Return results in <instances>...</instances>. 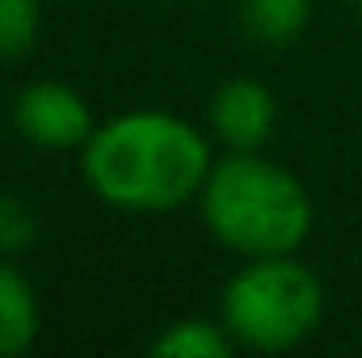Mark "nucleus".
<instances>
[{"label": "nucleus", "mask_w": 362, "mask_h": 358, "mask_svg": "<svg viewBox=\"0 0 362 358\" xmlns=\"http://www.w3.org/2000/svg\"><path fill=\"white\" fill-rule=\"evenodd\" d=\"M215 156L206 135L169 110H127L81 148L89 190L118 211H173L202 194Z\"/></svg>", "instance_id": "f257e3e1"}, {"label": "nucleus", "mask_w": 362, "mask_h": 358, "mask_svg": "<svg viewBox=\"0 0 362 358\" xmlns=\"http://www.w3.org/2000/svg\"><path fill=\"white\" fill-rule=\"evenodd\" d=\"M206 232L240 258L295 253L316 224L308 185L257 152H228L211 165L198 194Z\"/></svg>", "instance_id": "f03ea898"}, {"label": "nucleus", "mask_w": 362, "mask_h": 358, "mask_svg": "<svg viewBox=\"0 0 362 358\" xmlns=\"http://www.w3.org/2000/svg\"><path fill=\"white\" fill-rule=\"evenodd\" d=\"M325 316V287L295 253L249 258L219 295V321L249 350H291L316 333Z\"/></svg>", "instance_id": "7ed1b4c3"}, {"label": "nucleus", "mask_w": 362, "mask_h": 358, "mask_svg": "<svg viewBox=\"0 0 362 358\" xmlns=\"http://www.w3.org/2000/svg\"><path fill=\"white\" fill-rule=\"evenodd\" d=\"M13 122L17 131L47 152H64V148H85L93 135V114L89 101L64 81H34L17 93L13 105Z\"/></svg>", "instance_id": "20e7f679"}, {"label": "nucleus", "mask_w": 362, "mask_h": 358, "mask_svg": "<svg viewBox=\"0 0 362 358\" xmlns=\"http://www.w3.org/2000/svg\"><path fill=\"white\" fill-rule=\"evenodd\" d=\"M206 118H211V131L228 144V152H257L274 135L278 101L262 81L236 76V81L215 89L211 105H206Z\"/></svg>", "instance_id": "39448f33"}, {"label": "nucleus", "mask_w": 362, "mask_h": 358, "mask_svg": "<svg viewBox=\"0 0 362 358\" xmlns=\"http://www.w3.org/2000/svg\"><path fill=\"white\" fill-rule=\"evenodd\" d=\"M38 329H42V308L30 278L17 266L0 262V358L25 354L38 342Z\"/></svg>", "instance_id": "423d86ee"}, {"label": "nucleus", "mask_w": 362, "mask_h": 358, "mask_svg": "<svg viewBox=\"0 0 362 358\" xmlns=\"http://www.w3.org/2000/svg\"><path fill=\"white\" fill-rule=\"evenodd\" d=\"M152 354H160V358H232L236 354V337L228 333L223 321L189 316V321H173L152 342Z\"/></svg>", "instance_id": "0eeeda50"}, {"label": "nucleus", "mask_w": 362, "mask_h": 358, "mask_svg": "<svg viewBox=\"0 0 362 358\" xmlns=\"http://www.w3.org/2000/svg\"><path fill=\"white\" fill-rule=\"evenodd\" d=\"M312 21V0H240V25L257 42L282 47Z\"/></svg>", "instance_id": "6e6552de"}, {"label": "nucleus", "mask_w": 362, "mask_h": 358, "mask_svg": "<svg viewBox=\"0 0 362 358\" xmlns=\"http://www.w3.org/2000/svg\"><path fill=\"white\" fill-rule=\"evenodd\" d=\"M42 30L38 0H0V64L21 59Z\"/></svg>", "instance_id": "1a4fd4ad"}, {"label": "nucleus", "mask_w": 362, "mask_h": 358, "mask_svg": "<svg viewBox=\"0 0 362 358\" xmlns=\"http://www.w3.org/2000/svg\"><path fill=\"white\" fill-rule=\"evenodd\" d=\"M34 236H38V215L30 211V202L17 194H0V253L4 258L21 253L34 245Z\"/></svg>", "instance_id": "9d476101"}, {"label": "nucleus", "mask_w": 362, "mask_h": 358, "mask_svg": "<svg viewBox=\"0 0 362 358\" xmlns=\"http://www.w3.org/2000/svg\"><path fill=\"white\" fill-rule=\"evenodd\" d=\"M350 4H354V8H358V13H362V0H350Z\"/></svg>", "instance_id": "9b49d317"}]
</instances>
